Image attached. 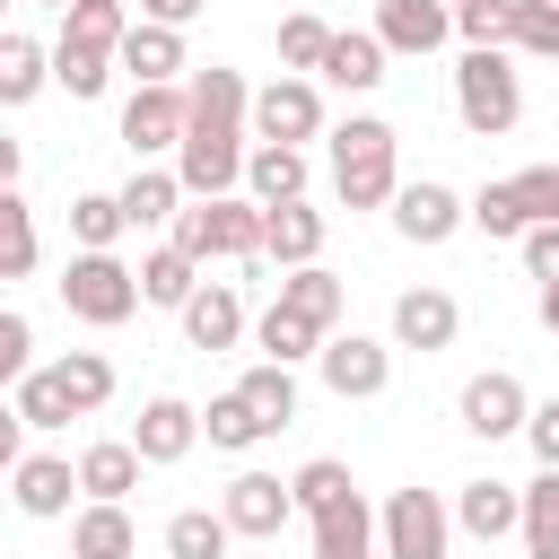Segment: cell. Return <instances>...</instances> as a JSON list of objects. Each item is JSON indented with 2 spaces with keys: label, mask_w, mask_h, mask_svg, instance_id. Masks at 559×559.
<instances>
[{
  "label": "cell",
  "mask_w": 559,
  "mask_h": 559,
  "mask_svg": "<svg viewBox=\"0 0 559 559\" xmlns=\"http://www.w3.org/2000/svg\"><path fill=\"white\" fill-rule=\"evenodd\" d=\"M245 122H253V87L227 70V61H210V70H192V131H183V148H175V175H183V192L192 201H218V192H236L245 183Z\"/></svg>",
  "instance_id": "1"
},
{
  "label": "cell",
  "mask_w": 559,
  "mask_h": 559,
  "mask_svg": "<svg viewBox=\"0 0 559 559\" xmlns=\"http://www.w3.org/2000/svg\"><path fill=\"white\" fill-rule=\"evenodd\" d=\"M393 157H402L393 122L384 114H349L332 131V192H341V210H384L402 192V166Z\"/></svg>",
  "instance_id": "2"
},
{
  "label": "cell",
  "mask_w": 559,
  "mask_h": 559,
  "mask_svg": "<svg viewBox=\"0 0 559 559\" xmlns=\"http://www.w3.org/2000/svg\"><path fill=\"white\" fill-rule=\"evenodd\" d=\"M454 114L472 140H498L524 122V79H515V52L507 44H463L454 61Z\"/></svg>",
  "instance_id": "3"
},
{
  "label": "cell",
  "mask_w": 559,
  "mask_h": 559,
  "mask_svg": "<svg viewBox=\"0 0 559 559\" xmlns=\"http://www.w3.org/2000/svg\"><path fill=\"white\" fill-rule=\"evenodd\" d=\"M262 236H271V210L245 201V192H218V201H192L175 218V245L192 262H262Z\"/></svg>",
  "instance_id": "4"
},
{
  "label": "cell",
  "mask_w": 559,
  "mask_h": 559,
  "mask_svg": "<svg viewBox=\"0 0 559 559\" xmlns=\"http://www.w3.org/2000/svg\"><path fill=\"white\" fill-rule=\"evenodd\" d=\"M61 306H70L79 323L114 332V323H131V314L148 306V288H140V271L114 262V253H70V271H61Z\"/></svg>",
  "instance_id": "5"
},
{
  "label": "cell",
  "mask_w": 559,
  "mask_h": 559,
  "mask_svg": "<svg viewBox=\"0 0 559 559\" xmlns=\"http://www.w3.org/2000/svg\"><path fill=\"white\" fill-rule=\"evenodd\" d=\"M550 218H559V166H524V175L472 192V227L480 236H524V227H550Z\"/></svg>",
  "instance_id": "6"
},
{
  "label": "cell",
  "mask_w": 559,
  "mask_h": 559,
  "mask_svg": "<svg viewBox=\"0 0 559 559\" xmlns=\"http://www.w3.org/2000/svg\"><path fill=\"white\" fill-rule=\"evenodd\" d=\"M183 131H192V87H131V105H122V148L148 166V157H166V148H183Z\"/></svg>",
  "instance_id": "7"
},
{
  "label": "cell",
  "mask_w": 559,
  "mask_h": 559,
  "mask_svg": "<svg viewBox=\"0 0 559 559\" xmlns=\"http://www.w3.org/2000/svg\"><path fill=\"white\" fill-rule=\"evenodd\" d=\"M454 507L437 489H393L384 498V559H445Z\"/></svg>",
  "instance_id": "8"
},
{
  "label": "cell",
  "mask_w": 559,
  "mask_h": 559,
  "mask_svg": "<svg viewBox=\"0 0 559 559\" xmlns=\"http://www.w3.org/2000/svg\"><path fill=\"white\" fill-rule=\"evenodd\" d=\"M253 131H262V140H288V148L323 140V87L297 79V70H280L271 87H253Z\"/></svg>",
  "instance_id": "9"
},
{
  "label": "cell",
  "mask_w": 559,
  "mask_h": 559,
  "mask_svg": "<svg viewBox=\"0 0 559 559\" xmlns=\"http://www.w3.org/2000/svg\"><path fill=\"white\" fill-rule=\"evenodd\" d=\"M314 367H323V384H332L341 402H376V393L393 384V349H384V341H367V332H332Z\"/></svg>",
  "instance_id": "10"
},
{
  "label": "cell",
  "mask_w": 559,
  "mask_h": 559,
  "mask_svg": "<svg viewBox=\"0 0 559 559\" xmlns=\"http://www.w3.org/2000/svg\"><path fill=\"white\" fill-rule=\"evenodd\" d=\"M218 507H227V524H236L245 542H271V533L297 515V480H280V472H236Z\"/></svg>",
  "instance_id": "11"
},
{
  "label": "cell",
  "mask_w": 559,
  "mask_h": 559,
  "mask_svg": "<svg viewBox=\"0 0 559 559\" xmlns=\"http://www.w3.org/2000/svg\"><path fill=\"white\" fill-rule=\"evenodd\" d=\"M454 411H463V428H472V437H489V445H498V437H515V428L533 419V393H524L507 367H489V376H472V384H463V402H454Z\"/></svg>",
  "instance_id": "12"
},
{
  "label": "cell",
  "mask_w": 559,
  "mask_h": 559,
  "mask_svg": "<svg viewBox=\"0 0 559 559\" xmlns=\"http://www.w3.org/2000/svg\"><path fill=\"white\" fill-rule=\"evenodd\" d=\"M463 218H472V201H463L454 183H428V175H419V183H402V192H393V227H402L411 245H445Z\"/></svg>",
  "instance_id": "13"
},
{
  "label": "cell",
  "mask_w": 559,
  "mask_h": 559,
  "mask_svg": "<svg viewBox=\"0 0 559 559\" xmlns=\"http://www.w3.org/2000/svg\"><path fill=\"white\" fill-rule=\"evenodd\" d=\"M306 524H314V559H376V550H384V515H367L358 489L332 498V507L306 515Z\"/></svg>",
  "instance_id": "14"
},
{
  "label": "cell",
  "mask_w": 559,
  "mask_h": 559,
  "mask_svg": "<svg viewBox=\"0 0 559 559\" xmlns=\"http://www.w3.org/2000/svg\"><path fill=\"white\" fill-rule=\"evenodd\" d=\"M454 332H463V306L445 288H402L393 297V341L402 349H454Z\"/></svg>",
  "instance_id": "15"
},
{
  "label": "cell",
  "mask_w": 559,
  "mask_h": 559,
  "mask_svg": "<svg viewBox=\"0 0 559 559\" xmlns=\"http://www.w3.org/2000/svg\"><path fill=\"white\" fill-rule=\"evenodd\" d=\"M131 445H140L148 463H183V454L201 445V411H192L183 393H157V402H140V428H131Z\"/></svg>",
  "instance_id": "16"
},
{
  "label": "cell",
  "mask_w": 559,
  "mask_h": 559,
  "mask_svg": "<svg viewBox=\"0 0 559 559\" xmlns=\"http://www.w3.org/2000/svg\"><path fill=\"white\" fill-rule=\"evenodd\" d=\"M70 489H79V463H61V454H17L9 463L17 515H70Z\"/></svg>",
  "instance_id": "17"
},
{
  "label": "cell",
  "mask_w": 559,
  "mask_h": 559,
  "mask_svg": "<svg viewBox=\"0 0 559 559\" xmlns=\"http://www.w3.org/2000/svg\"><path fill=\"white\" fill-rule=\"evenodd\" d=\"M376 35H384V52H437L454 35V0H384Z\"/></svg>",
  "instance_id": "18"
},
{
  "label": "cell",
  "mask_w": 559,
  "mask_h": 559,
  "mask_svg": "<svg viewBox=\"0 0 559 559\" xmlns=\"http://www.w3.org/2000/svg\"><path fill=\"white\" fill-rule=\"evenodd\" d=\"M183 341H192V349H236V341H245V297H236L227 280H201L192 306H183Z\"/></svg>",
  "instance_id": "19"
},
{
  "label": "cell",
  "mask_w": 559,
  "mask_h": 559,
  "mask_svg": "<svg viewBox=\"0 0 559 559\" xmlns=\"http://www.w3.org/2000/svg\"><path fill=\"white\" fill-rule=\"evenodd\" d=\"M454 524H463L472 542L524 533V489H507V480H463V489H454Z\"/></svg>",
  "instance_id": "20"
},
{
  "label": "cell",
  "mask_w": 559,
  "mask_h": 559,
  "mask_svg": "<svg viewBox=\"0 0 559 559\" xmlns=\"http://www.w3.org/2000/svg\"><path fill=\"white\" fill-rule=\"evenodd\" d=\"M140 550V524L122 515V498H87L70 515V559H131Z\"/></svg>",
  "instance_id": "21"
},
{
  "label": "cell",
  "mask_w": 559,
  "mask_h": 559,
  "mask_svg": "<svg viewBox=\"0 0 559 559\" xmlns=\"http://www.w3.org/2000/svg\"><path fill=\"white\" fill-rule=\"evenodd\" d=\"M122 70H131L140 87H175V79H183V26L140 17V26L122 35Z\"/></svg>",
  "instance_id": "22"
},
{
  "label": "cell",
  "mask_w": 559,
  "mask_h": 559,
  "mask_svg": "<svg viewBox=\"0 0 559 559\" xmlns=\"http://www.w3.org/2000/svg\"><path fill=\"white\" fill-rule=\"evenodd\" d=\"M245 192H253L262 210H280V201H306V148H288V140H262V148L245 157Z\"/></svg>",
  "instance_id": "23"
},
{
  "label": "cell",
  "mask_w": 559,
  "mask_h": 559,
  "mask_svg": "<svg viewBox=\"0 0 559 559\" xmlns=\"http://www.w3.org/2000/svg\"><path fill=\"white\" fill-rule=\"evenodd\" d=\"M262 253H271L280 271H306V262H323V210H314V201H280V210H271V236H262Z\"/></svg>",
  "instance_id": "24"
},
{
  "label": "cell",
  "mask_w": 559,
  "mask_h": 559,
  "mask_svg": "<svg viewBox=\"0 0 559 559\" xmlns=\"http://www.w3.org/2000/svg\"><path fill=\"white\" fill-rule=\"evenodd\" d=\"M140 472H148V454H140L131 437H96V445L79 454V489H87V498H131Z\"/></svg>",
  "instance_id": "25"
},
{
  "label": "cell",
  "mask_w": 559,
  "mask_h": 559,
  "mask_svg": "<svg viewBox=\"0 0 559 559\" xmlns=\"http://www.w3.org/2000/svg\"><path fill=\"white\" fill-rule=\"evenodd\" d=\"M140 17L122 9V0H70L61 9V44H79V52H105V61H122V35H131Z\"/></svg>",
  "instance_id": "26"
},
{
  "label": "cell",
  "mask_w": 559,
  "mask_h": 559,
  "mask_svg": "<svg viewBox=\"0 0 559 559\" xmlns=\"http://www.w3.org/2000/svg\"><path fill=\"white\" fill-rule=\"evenodd\" d=\"M9 411H17V428H70V419H79V402H70L61 367H35V376H17V384H9Z\"/></svg>",
  "instance_id": "27"
},
{
  "label": "cell",
  "mask_w": 559,
  "mask_h": 559,
  "mask_svg": "<svg viewBox=\"0 0 559 559\" xmlns=\"http://www.w3.org/2000/svg\"><path fill=\"white\" fill-rule=\"evenodd\" d=\"M175 201H192L175 166H131V183H122V210H131V227H166V218H183Z\"/></svg>",
  "instance_id": "28"
},
{
  "label": "cell",
  "mask_w": 559,
  "mask_h": 559,
  "mask_svg": "<svg viewBox=\"0 0 559 559\" xmlns=\"http://www.w3.org/2000/svg\"><path fill=\"white\" fill-rule=\"evenodd\" d=\"M280 306H288V314H306L314 332H332V323H341V306H349V288H341L323 262H306V271H288V280H280Z\"/></svg>",
  "instance_id": "29"
},
{
  "label": "cell",
  "mask_w": 559,
  "mask_h": 559,
  "mask_svg": "<svg viewBox=\"0 0 559 559\" xmlns=\"http://www.w3.org/2000/svg\"><path fill=\"white\" fill-rule=\"evenodd\" d=\"M227 542H236L227 507H218V515H210V507H175V515H166V559H227Z\"/></svg>",
  "instance_id": "30"
},
{
  "label": "cell",
  "mask_w": 559,
  "mask_h": 559,
  "mask_svg": "<svg viewBox=\"0 0 559 559\" xmlns=\"http://www.w3.org/2000/svg\"><path fill=\"white\" fill-rule=\"evenodd\" d=\"M140 288H148V306H175V314H183V306H192V288H201V262L166 236V245L140 262Z\"/></svg>",
  "instance_id": "31"
},
{
  "label": "cell",
  "mask_w": 559,
  "mask_h": 559,
  "mask_svg": "<svg viewBox=\"0 0 559 559\" xmlns=\"http://www.w3.org/2000/svg\"><path fill=\"white\" fill-rule=\"evenodd\" d=\"M323 79H332V87H349V96H367V87L384 79V35H376V26H367V35H332Z\"/></svg>",
  "instance_id": "32"
},
{
  "label": "cell",
  "mask_w": 559,
  "mask_h": 559,
  "mask_svg": "<svg viewBox=\"0 0 559 559\" xmlns=\"http://www.w3.org/2000/svg\"><path fill=\"white\" fill-rule=\"evenodd\" d=\"M253 341H262V358H280V367H297V358H323V341H332V332H314L306 314H288V306L271 297V314L253 323Z\"/></svg>",
  "instance_id": "33"
},
{
  "label": "cell",
  "mask_w": 559,
  "mask_h": 559,
  "mask_svg": "<svg viewBox=\"0 0 559 559\" xmlns=\"http://www.w3.org/2000/svg\"><path fill=\"white\" fill-rule=\"evenodd\" d=\"M236 393L253 402V419H262V428H288V419H297V376H288L280 358L245 367V376H236Z\"/></svg>",
  "instance_id": "34"
},
{
  "label": "cell",
  "mask_w": 559,
  "mask_h": 559,
  "mask_svg": "<svg viewBox=\"0 0 559 559\" xmlns=\"http://www.w3.org/2000/svg\"><path fill=\"white\" fill-rule=\"evenodd\" d=\"M524 559H559V472L550 463L524 480Z\"/></svg>",
  "instance_id": "35"
},
{
  "label": "cell",
  "mask_w": 559,
  "mask_h": 559,
  "mask_svg": "<svg viewBox=\"0 0 559 559\" xmlns=\"http://www.w3.org/2000/svg\"><path fill=\"white\" fill-rule=\"evenodd\" d=\"M44 79H52V52L35 35H0V105H26Z\"/></svg>",
  "instance_id": "36"
},
{
  "label": "cell",
  "mask_w": 559,
  "mask_h": 559,
  "mask_svg": "<svg viewBox=\"0 0 559 559\" xmlns=\"http://www.w3.org/2000/svg\"><path fill=\"white\" fill-rule=\"evenodd\" d=\"M122 227H131L122 192H79V201H70V236H79V253H114Z\"/></svg>",
  "instance_id": "37"
},
{
  "label": "cell",
  "mask_w": 559,
  "mask_h": 559,
  "mask_svg": "<svg viewBox=\"0 0 559 559\" xmlns=\"http://www.w3.org/2000/svg\"><path fill=\"white\" fill-rule=\"evenodd\" d=\"M35 271V210H26V192L9 183L0 192V280H26Z\"/></svg>",
  "instance_id": "38"
},
{
  "label": "cell",
  "mask_w": 559,
  "mask_h": 559,
  "mask_svg": "<svg viewBox=\"0 0 559 559\" xmlns=\"http://www.w3.org/2000/svg\"><path fill=\"white\" fill-rule=\"evenodd\" d=\"M323 61H332V26L323 17H280V70L323 79Z\"/></svg>",
  "instance_id": "39"
},
{
  "label": "cell",
  "mask_w": 559,
  "mask_h": 559,
  "mask_svg": "<svg viewBox=\"0 0 559 559\" xmlns=\"http://www.w3.org/2000/svg\"><path fill=\"white\" fill-rule=\"evenodd\" d=\"M201 437H210V445H227V454H245V445H253V437H271V428L253 419V402H245V393H218V402L201 411Z\"/></svg>",
  "instance_id": "40"
},
{
  "label": "cell",
  "mask_w": 559,
  "mask_h": 559,
  "mask_svg": "<svg viewBox=\"0 0 559 559\" xmlns=\"http://www.w3.org/2000/svg\"><path fill=\"white\" fill-rule=\"evenodd\" d=\"M52 367H61V384H70V402H79V419L114 402V367H105L96 349H70V358H52Z\"/></svg>",
  "instance_id": "41"
},
{
  "label": "cell",
  "mask_w": 559,
  "mask_h": 559,
  "mask_svg": "<svg viewBox=\"0 0 559 559\" xmlns=\"http://www.w3.org/2000/svg\"><path fill=\"white\" fill-rule=\"evenodd\" d=\"M454 35H463V44H507V52H515V0H463V9H454Z\"/></svg>",
  "instance_id": "42"
},
{
  "label": "cell",
  "mask_w": 559,
  "mask_h": 559,
  "mask_svg": "<svg viewBox=\"0 0 559 559\" xmlns=\"http://www.w3.org/2000/svg\"><path fill=\"white\" fill-rule=\"evenodd\" d=\"M358 480H349V463H332V454H314L306 472H297V515H323L332 498H349Z\"/></svg>",
  "instance_id": "43"
},
{
  "label": "cell",
  "mask_w": 559,
  "mask_h": 559,
  "mask_svg": "<svg viewBox=\"0 0 559 559\" xmlns=\"http://www.w3.org/2000/svg\"><path fill=\"white\" fill-rule=\"evenodd\" d=\"M515 52L559 61V0H515Z\"/></svg>",
  "instance_id": "44"
},
{
  "label": "cell",
  "mask_w": 559,
  "mask_h": 559,
  "mask_svg": "<svg viewBox=\"0 0 559 559\" xmlns=\"http://www.w3.org/2000/svg\"><path fill=\"white\" fill-rule=\"evenodd\" d=\"M52 79H61L70 96H105L114 61H105V52H79V44H52Z\"/></svg>",
  "instance_id": "45"
},
{
  "label": "cell",
  "mask_w": 559,
  "mask_h": 559,
  "mask_svg": "<svg viewBox=\"0 0 559 559\" xmlns=\"http://www.w3.org/2000/svg\"><path fill=\"white\" fill-rule=\"evenodd\" d=\"M35 376V323L26 314H0V384Z\"/></svg>",
  "instance_id": "46"
},
{
  "label": "cell",
  "mask_w": 559,
  "mask_h": 559,
  "mask_svg": "<svg viewBox=\"0 0 559 559\" xmlns=\"http://www.w3.org/2000/svg\"><path fill=\"white\" fill-rule=\"evenodd\" d=\"M515 245H524V271H533V280H559V218H550V227H524Z\"/></svg>",
  "instance_id": "47"
},
{
  "label": "cell",
  "mask_w": 559,
  "mask_h": 559,
  "mask_svg": "<svg viewBox=\"0 0 559 559\" xmlns=\"http://www.w3.org/2000/svg\"><path fill=\"white\" fill-rule=\"evenodd\" d=\"M524 437H533V463H550V472H559V393H550V402H533Z\"/></svg>",
  "instance_id": "48"
},
{
  "label": "cell",
  "mask_w": 559,
  "mask_h": 559,
  "mask_svg": "<svg viewBox=\"0 0 559 559\" xmlns=\"http://www.w3.org/2000/svg\"><path fill=\"white\" fill-rule=\"evenodd\" d=\"M140 9H148L157 26H192V17H201V0H140Z\"/></svg>",
  "instance_id": "49"
},
{
  "label": "cell",
  "mask_w": 559,
  "mask_h": 559,
  "mask_svg": "<svg viewBox=\"0 0 559 559\" xmlns=\"http://www.w3.org/2000/svg\"><path fill=\"white\" fill-rule=\"evenodd\" d=\"M542 332H559V280H542Z\"/></svg>",
  "instance_id": "50"
},
{
  "label": "cell",
  "mask_w": 559,
  "mask_h": 559,
  "mask_svg": "<svg viewBox=\"0 0 559 559\" xmlns=\"http://www.w3.org/2000/svg\"><path fill=\"white\" fill-rule=\"evenodd\" d=\"M35 9H70V0H35Z\"/></svg>",
  "instance_id": "51"
},
{
  "label": "cell",
  "mask_w": 559,
  "mask_h": 559,
  "mask_svg": "<svg viewBox=\"0 0 559 559\" xmlns=\"http://www.w3.org/2000/svg\"><path fill=\"white\" fill-rule=\"evenodd\" d=\"M454 9H463V0H454Z\"/></svg>",
  "instance_id": "52"
}]
</instances>
